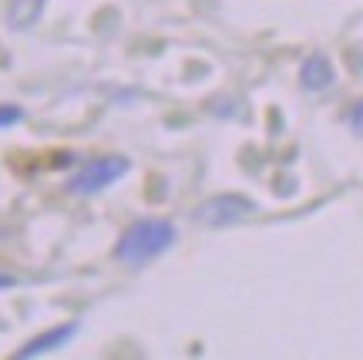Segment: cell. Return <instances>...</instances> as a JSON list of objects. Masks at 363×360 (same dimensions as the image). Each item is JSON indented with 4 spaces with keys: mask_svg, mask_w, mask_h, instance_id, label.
Segmentation results:
<instances>
[{
    "mask_svg": "<svg viewBox=\"0 0 363 360\" xmlns=\"http://www.w3.org/2000/svg\"><path fill=\"white\" fill-rule=\"evenodd\" d=\"M172 243H175V226H172L169 219H138L135 226H128V229L121 232L115 256L121 263L142 266L148 259L162 256L165 249H172Z\"/></svg>",
    "mask_w": 363,
    "mask_h": 360,
    "instance_id": "1",
    "label": "cell"
},
{
    "mask_svg": "<svg viewBox=\"0 0 363 360\" xmlns=\"http://www.w3.org/2000/svg\"><path fill=\"white\" fill-rule=\"evenodd\" d=\"M40 7H44V0H13L11 4V24L13 27H27L38 21Z\"/></svg>",
    "mask_w": 363,
    "mask_h": 360,
    "instance_id": "6",
    "label": "cell"
},
{
    "mask_svg": "<svg viewBox=\"0 0 363 360\" xmlns=\"http://www.w3.org/2000/svg\"><path fill=\"white\" fill-rule=\"evenodd\" d=\"M299 81H303V88L323 91L333 84V67H330V61H326L323 54H313L310 61L303 65V71H299Z\"/></svg>",
    "mask_w": 363,
    "mask_h": 360,
    "instance_id": "5",
    "label": "cell"
},
{
    "mask_svg": "<svg viewBox=\"0 0 363 360\" xmlns=\"http://www.w3.org/2000/svg\"><path fill=\"white\" fill-rule=\"evenodd\" d=\"M13 283H17V280H13L11 273H0V290H11Z\"/></svg>",
    "mask_w": 363,
    "mask_h": 360,
    "instance_id": "9",
    "label": "cell"
},
{
    "mask_svg": "<svg viewBox=\"0 0 363 360\" xmlns=\"http://www.w3.org/2000/svg\"><path fill=\"white\" fill-rule=\"evenodd\" d=\"M252 209L256 206L249 199H242V195H216V199H208V202H202V206L195 209V219L202 226L219 229V226H233L239 219H246Z\"/></svg>",
    "mask_w": 363,
    "mask_h": 360,
    "instance_id": "3",
    "label": "cell"
},
{
    "mask_svg": "<svg viewBox=\"0 0 363 360\" xmlns=\"http://www.w3.org/2000/svg\"><path fill=\"white\" fill-rule=\"evenodd\" d=\"M125 172H128V158H121V155L91 158L88 165H81L78 175L67 182V189L74 195H94V192H101V189H108L111 182H118Z\"/></svg>",
    "mask_w": 363,
    "mask_h": 360,
    "instance_id": "2",
    "label": "cell"
},
{
    "mask_svg": "<svg viewBox=\"0 0 363 360\" xmlns=\"http://www.w3.org/2000/svg\"><path fill=\"white\" fill-rule=\"evenodd\" d=\"M21 115H24V111H21L17 104H0V129H4V125H13V121H21Z\"/></svg>",
    "mask_w": 363,
    "mask_h": 360,
    "instance_id": "7",
    "label": "cell"
},
{
    "mask_svg": "<svg viewBox=\"0 0 363 360\" xmlns=\"http://www.w3.org/2000/svg\"><path fill=\"white\" fill-rule=\"evenodd\" d=\"M347 125L357 129V131H363V102H357L350 111H347Z\"/></svg>",
    "mask_w": 363,
    "mask_h": 360,
    "instance_id": "8",
    "label": "cell"
},
{
    "mask_svg": "<svg viewBox=\"0 0 363 360\" xmlns=\"http://www.w3.org/2000/svg\"><path fill=\"white\" fill-rule=\"evenodd\" d=\"M78 334V323H65V327H54V330H48V334L34 337L30 344H24V347L17 350V360H27V357H40V354H51V350L65 347L71 337Z\"/></svg>",
    "mask_w": 363,
    "mask_h": 360,
    "instance_id": "4",
    "label": "cell"
}]
</instances>
